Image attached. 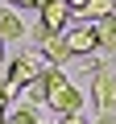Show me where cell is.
Returning <instances> with one entry per match:
<instances>
[{
    "label": "cell",
    "mask_w": 116,
    "mask_h": 124,
    "mask_svg": "<svg viewBox=\"0 0 116 124\" xmlns=\"http://www.w3.org/2000/svg\"><path fill=\"white\" fill-rule=\"evenodd\" d=\"M83 103H87V99H83V91H79L62 70H54V66L46 70V108H50V112H58V120L79 116V112H83Z\"/></svg>",
    "instance_id": "obj_1"
},
{
    "label": "cell",
    "mask_w": 116,
    "mask_h": 124,
    "mask_svg": "<svg viewBox=\"0 0 116 124\" xmlns=\"http://www.w3.org/2000/svg\"><path fill=\"white\" fill-rule=\"evenodd\" d=\"M62 41H66V54L71 58H95V50H99V37H95V25L91 21H71L66 33H62Z\"/></svg>",
    "instance_id": "obj_2"
},
{
    "label": "cell",
    "mask_w": 116,
    "mask_h": 124,
    "mask_svg": "<svg viewBox=\"0 0 116 124\" xmlns=\"http://www.w3.org/2000/svg\"><path fill=\"white\" fill-rule=\"evenodd\" d=\"M50 66H46V58L37 54V50H25V54H17L13 58V66H8V83L21 91V87H29L33 79H41Z\"/></svg>",
    "instance_id": "obj_3"
},
{
    "label": "cell",
    "mask_w": 116,
    "mask_h": 124,
    "mask_svg": "<svg viewBox=\"0 0 116 124\" xmlns=\"http://www.w3.org/2000/svg\"><path fill=\"white\" fill-rule=\"evenodd\" d=\"M91 103L99 108V116L116 112V75H112L108 66H99V70L91 75Z\"/></svg>",
    "instance_id": "obj_4"
},
{
    "label": "cell",
    "mask_w": 116,
    "mask_h": 124,
    "mask_svg": "<svg viewBox=\"0 0 116 124\" xmlns=\"http://www.w3.org/2000/svg\"><path fill=\"white\" fill-rule=\"evenodd\" d=\"M41 17H37V25L50 33V37H58V33H66V25H71V8L62 4V0H46V4L37 8Z\"/></svg>",
    "instance_id": "obj_5"
},
{
    "label": "cell",
    "mask_w": 116,
    "mask_h": 124,
    "mask_svg": "<svg viewBox=\"0 0 116 124\" xmlns=\"http://www.w3.org/2000/svg\"><path fill=\"white\" fill-rule=\"evenodd\" d=\"M37 46H41L37 54L46 58V66H54V70L71 62V54H66V41H62V33H58V37H46V41H37Z\"/></svg>",
    "instance_id": "obj_6"
},
{
    "label": "cell",
    "mask_w": 116,
    "mask_h": 124,
    "mask_svg": "<svg viewBox=\"0 0 116 124\" xmlns=\"http://www.w3.org/2000/svg\"><path fill=\"white\" fill-rule=\"evenodd\" d=\"M17 37H25V21L13 8H0V41H17Z\"/></svg>",
    "instance_id": "obj_7"
},
{
    "label": "cell",
    "mask_w": 116,
    "mask_h": 124,
    "mask_svg": "<svg viewBox=\"0 0 116 124\" xmlns=\"http://www.w3.org/2000/svg\"><path fill=\"white\" fill-rule=\"evenodd\" d=\"M95 37H99V50H108L116 58V13L104 17V21H95Z\"/></svg>",
    "instance_id": "obj_8"
},
{
    "label": "cell",
    "mask_w": 116,
    "mask_h": 124,
    "mask_svg": "<svg viewBox=\"0 0 116 124\" xmlns=\"http://www.w3.org/2000/svg\"><path fill=\"white\" fill-rule=\"evenodd\" d=\"M116 13V0H87V8H83V21H104V17H112Z\"/></svg>",
    "instance_id": "obj_9"
},
{
    "label": "cell",
    "mask_w": 116,
    "mask_h": 124,
    "mask_svg": "<svg viewBox=\"0 0 116 124\" xmlns=\"http://www.w3.org/2000/svg\"><path fill=\"white\" fill-rule=\"evenodd\" d=\"M17 95L25 99V108H37V103H46V75H41V79H33L29 87H21Z\"/></svg>",
    "instance_id": "obj_10"
},
{
    "label": "cell",
    "mask_w": 116,
    "mask_h": 124,
    "mask_svg": "<svg viewBox=\"0 0 116 124\" xmlns=\"http://www.w3.org/2000/svg\"><path fill=\"white\" fill-rule=\"evenodd\" d=\"M4 124H41V120H37V112H33V108H17V112H8V116H4Z\"/></svg>",
    "instance_id": "obj_11"
},
{
    "label": "cell",
    "mask_w": 116,
    "mask_h": 124,
    "mask_svg": "<svg viewBox=\"0 0 116 124\" xmlns=\"http://www.w3.org/2000/svg\"><path fill=\"white\" fill-rule=\"evenodd\" d=\"M13 95H17V87H13V83H8L4 75H0V108H4V103H8Z\"/></svg>",
    "instance_id": "obj_12"
},
{
    "label": "cell",
    "mask_w": 116,
    "mask_h": 124,
    "mask_svg": "<svg viewBox=\"0 0 116 124\" xmlns=\"http://www.w3.org/2000/svg\"><path fill=\"white\" fill-rule=\"evenodd\" d=\"M8 4H13V13H17V8H41L46 0H8Z\"/></svg>",
    "instance_id": "obj_13"
},
{
    "label": "cell",
    "mask_w": 116,
    "mask_h": 124,
    "mask_svg": "<svg viewBox=\"0 0 116 124\" xmlns=\"http://www.w3.org/2000/svg\"><path fill=\"white\" fill-rule=\"evenodd\" d=\"M62 4H66V8H71V17H75V13H79V17H83V8H87V0H62Z\"/></svg>",
    "instance_id": "obj_14"
},
{
    "label": "cell",
    "mask_w": 116,
    "mask_h": 124,
    "mask_svg": "<svg viewBox=\"0 0 116 124\" xmlns=\"http://www.w3.org/2000/svg\"><path fill=\"white\" fill-rule=\"evenodd\" d=\"M91 124H116V112H108V116H95Z\"/></svg>",
    "instance_id": "obj_15"
},
{
    "label": "cell",
    "mask_w": 116,
    "mask_h": 124,
    "mask_svg": "<svg viewBox=\"0 0 116 124\" xmlns=\"http://www.w3.org/2000/svg\"><path fill=\"white\" fill-rule=\"evenodd\" d=\"M58 124H87L83 116H66V120H58Z\"/></svg>",
    "instance_id": "obj_16"
},
{
    "label": "cell",
    "mask_w": 116,
    "mask_h": 124,
    "mask_svg": "<svg viewBox=\"0 0 116 124\" xmlns=\"http://www.w3.org/2000/svg\"><path fill=\"white\" fill-rule=\"evenodd\" d=\"M0 62H4V41H0Z\"/></svg>",
    "instance_id": "obj_17"
},
{
    "label": "cell",
    "mask_w": 116,
    "mask_h": 124,
    "mask_svg": "<svg viewBox=\"0 0 116 124\" xmlns=\"http://www.w3.org/2000/svg\"><path fill=\"white\" fill-rule=\"evenodd\" d=\"M0 124H4V108H0Z\"/></svg>",
    "instance_id": "obj_18"
}]
</instances>
